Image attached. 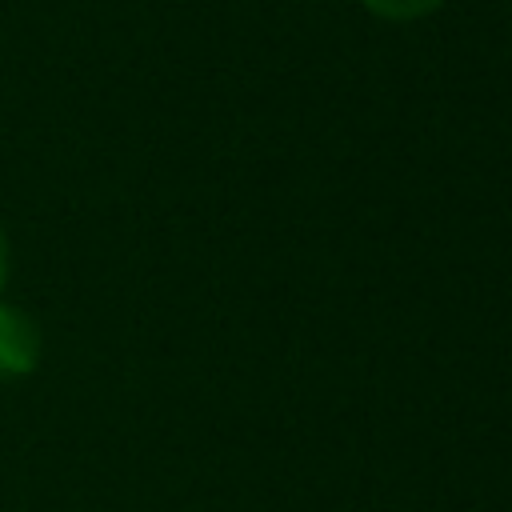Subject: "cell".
Returning a JSON list of instances; mask_svg holds the SVG:
<instances>
[{"label":"cell","mask_w":512,"mask_h":512,"mask_svg":"<svg viewBox=\"0 0 512 512\" xmlns=\"http://www.w3.org/2000/svg\"><path fill=\"white\" fill-rule=\"evenodd\" d=\"M40 360V328L28 312L0 304V380L4 376H28Z\"/></svg>","instance_id":"cell-1"},{"label":"cell","mask_w":512,"mask_h":512,"mask_svg":"<svg viewBox=\"0 0 512 512\" xmlns=\"http://www.w3.org/2000/svg\"><path fill=\"white\" fill-rule=\"evenodd\" d=\"M360 4L384 20H420V16L436 12L444 0H360Z\"/></svg>","instance_id":"cell-2"},{"label":"cell","mask_w":512,"mask_h":512,"mask_svg":"<svg viewBox=\"0 0 512 512\" xmlns=\"http://www.w3.org/2000/svg\"><path fill=\"white\" fill-rule=\"evenodd\" d=\"M4 272H8V240H4V228H0V288H4Z\"/></svg>","instance_id":"cell-3"}]
</instances>
